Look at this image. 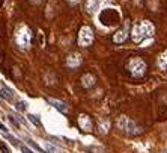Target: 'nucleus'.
Segmentation results:
<instances>
[{"label": "nucleus", "mask_w": 167, "mask_h": 153, "mask_svg": "<svg viewBox=\"0 0 167 153\" xmlns=\"http://www.w3.org/2000/svg\"><path fill=\"white\" fill-rule=\"evenodd\" d=\"M44 149H45V150H47L48 153H57V149H56L53 144H50L48 141H45V142H44Z\"/></svg>", "instance_id": "dca6fc26"}, {"label": "nucleus", "mask_w": 167, "mask_h": 153, "mask_svg": "<svg viewBox=\"0 0 167 153\" xmlns=\"http://www.w3.org/2000/svg\"><path fill=\"white\" fill-rule=\"evenodd\" d=\"M110 126H111V123H110V120H109V118H107V117L101 118L100 121H98V132L102 133V135H105V133H109Z\"/></svg>", "instance_id": "9b49d317"}, {"label": "nucleus", "mask_w": 167, "mask_h": 153, "mask_svg": "<svg viewBox=\"0 0 167 153\" xmlns=\"http://www.w3.org/2000/svg\"><path fill=\"white\" fill-rule=\"evenodd\" d=\"M93 41V32L89 26H81L80 32H78V44L81 47H88Z\"/></svg>", "instance_id": "39448f33"}, {"label": "nucleus", "mask_w": 167, "mask_h": 153, "mask_svg": "<svg viewBox=\"0 0 167 153\" xmlns=\"http://www.w3.org/2000/svg\"><path fill=\"white\" fill-rule=\"evenodd\" d=\"M100 20H101V23L105 24V26H114V24H118L121 21V15H119V12L116 11V9L107 8V9H104V11L101 12Z\"/></svg>", "instance_id": "20e7f679"}, {"label": "nucleus", "mask_w": 167, "mask_h": 153, "mask_svg": "<svg viewBox=\"0 0 167 153\" xmlns=\"http://www.w3.org/2000/svg\"><path fill=\"white\" fill-rule=\"evenodd\" d=\"M81 55L80 53H71V55H68L66 58V65L69 68H77L78 65L81 64Z\"/></svg>", "instance_id": "1a4fd4ad"}, {"label": "nucleus", "mask_w": 167, "mask_h": 153, "mask_svg": "<svg viewBox=\"0 0 167 153\" xmlns=\"http://www.w3.org/2000/svg\"><path fill=\"white\" fill-rule=\"evenodd\" d=\"M20 149H21V152H23V153H33V152H32V150H30V149H27L26 146H21Z\"/></svg>", "instance_id": "aec40b11"}, {"label": "nucleus", "mask_w": 167, "mask_h": 153, "mask_svg": "<svg viewBox=\"0 0 167 153\" xmlns=\"http://www.w3.org/2000/svg\"><path fill=\"white\" fill-rule=\"evenodd\" d=\"M158 65H160V68L167 70V50H164V52L158 56Z\"/></svg>", "instance_id": "2eb2a0df"}, {"label": "nucleus", "mask_w": 167, "mask_h": 153, "mask_svg": "<svg viewBox=\"0 0 167 153\" xmlns=\"http://www.w3.org/2000/svg\"><path fill=\"white\" fill-rule=\"evenodd\" d=\"M95 82H96V77H95L93 74H90V73L84 74V76L81 77V85H83L84 88H90V86H93Z\"/></svg>", "instance_id": "f8f14e48"}, {"label": "nucleus", "mask_w": 167, "mask_h": 153, "mask_svg": "<svg viewBox=\"0 0 167 153\" xmlns=\"http://www.w3.org/2000/svg\"><path fill=\"white\" fill-rule=\"evenodd\" d=\"M126 68H128V71L134 77H143L146 74L148 65H146V62L142 58H131L130 62H128V65H126Z\"/></svg>", "instance_id": "7ed1b4c3"}, {"label": "nucleus", "mask_w": 167, "mask_h": 153, "mask_svg": "<svg viewBox=\"0 0 167 153\" xmlns=\"http://www.w3.org/2000/svg\"><path fill=\"white\" fill-rule=\"evenodd\" d=\"M47 102L50 103V105L53 106V108H56L57 111H60V112H66L68 111V105L65 103V102H62V100H57V99H47Z\"/></svg>", "instance_id": "9d476101"}, {"label": "nucleus", "mask_w": 167, "mask_h": 153, "mask_svg": "<svg viewBox=\"0 0 167 153\" xmlns=\"http://www.w3.org/2000/svg\"><path fill=\"white\" fill-rule=\"evenodd\" d=\"M0 97H2V99H5L6 102H11L12 99H14V93H12L9 88L2 86V88H0Z\"/></svg>", "instance_id": "4468645a"}, {"label": "nucleus", "mask_w": 167, "mask_h": 153, "mask_svg": "<svg viewBox=\"0 0 167 153\" xmlns=\"http://www.w3.org/2000/svg\"><path fill=\"white\" fill-rule=\"evenodd\" d=\"M154 32H155L154 24L148 20H143L140 23L134 24V27L131 29V38H133L134 43H142L145 38L154 35Z\"/></svg>", "instance_id": "f257e3e1"}, {"label": "nucleus", "mask_w": 167, "mask_h": 153, "mask_svg": "<svg viewBox=\"0 0 167 153\" xmlns=\"http://www.w3.org/2000/svg\"><path fill=\"white\" fill-rule=\"evenodd\" d=\"M128 32H130V20H125L123 26L113 35V43H116V44L123 43V41L128 38Z\"/></svg>", "instance_id": "0eeeda50"}, {"label": "nucleus", "mask_w": 167, "mask_h": 153, "mask_svg": "<svg viewBox=\"0 0 167 153\" xmlns=\"http://www.w3.org/2000/svg\"><path fill=\"white\" fill-rule=\"evenodd\" d=\"M29 121H30V123H33L35 126H41V121L36 118V115H32V114H30V115H29Z\"/></svg>", "instance_id": "a211bd4d"}, {"label": "nucleus", "mask_w": 167, "mask_h": 153, "mask_svg": "<svg viewBox=\"0 0 167 153\" xmlns=\"http://www.w3.org/2000/svg\"><path fill=\"white\" fill-rule=\"evenodd\" d=\"M17 109H18V111H26V109H27V105H26V102H24V100H20V102H17Z\"/></svg>", "instance_id": "f3484780"}, {"label": "nucleus", "mask_w": 167, "mask_h": 153, "mask_svg": "<svg viewBox=\"0 0 167 153\" xmlns=\"http://www.w3.org/2000/svg\"><path fill=\"white\" fill-rule=\"evenodd\" d=\"M15 38H17L18 46H21V47H27V46L30 44V39H32V32L29 30L27 26H21V27L17 30Z\"/></svg>", "instance_id": "423d86ee"}, {"label": "nucleus", "mask_w": 167, "mask_h": 153, "mask_svg": "<svg viewBox=\"0 0 167 153\" xmlns=\"http://www.w3.org/2000/svg\"><path fill=\"white\" fill-rule=\"evenodd\" d=\"M98 5H100V0H88L86 2V12L88 14H95L98 9Z\"/></svg>", "instance_id": "ddd939ff"}, {"label": "nucleus", "mask_w": 167, "mask_h": 153, "mask_svg": "<svg viewBox=\"0 0 167 153\" xmlns=\"http://www.w3.org/2000/svg\"><path fill=\"white\" fill-rule=\"evenodd\" d=\"M0 150L3 153H11V150H9V147L5 144V142H0Z\"/></svg>", "instance_id": "6ab92c4d"}, {"label": "nucleus", "mask_w": 167, "mask_h": 153, "mask_svg": "<svg viewBox=\"0 0 167 153\" xmlns=\"http://www.w3.org/2000/svg\"><path fill=\"white\" fill-rule=\"evenodd\" d=\"M116 126H118V129L121 130V132L130 135V137H137V135H142L143 133V128L140 124H137L130 117H126V115H121V117L118 118Z\"/></svg>", "instance_id": "f03ea898"}, {"label": "nucleus", "mask_w": 167, "mask_h": 153, "mask_svg": "<svg viewBox=\"0 0 167 153\" xmlns=\"http://www.w3.org/2000/svg\"><path fill=\"white\" fill-rule=\"evenodd\" d=\"M5 3V0H0V8H2V5Z\"/></svg>", "instance_id": "4be33fe9"}, {"label": "nucleus", "mask_w": 167, "mask_h": 153, "mask_svg": "<svg viewBox=\"0 0 167 153\" xmlns=\"http://www.w3.org/2000/svg\"><path fill=\"white\" fill-rule=\"evenodd\" d=\"M78 126L83 132H92L93 129V120L88 114H80L78 115Z\"/></svg>", "instance_id": "6e6552de"}, {"label": "nucleus", "mask_w": 167, "mask_h": 153, "mask_svg": "<svg viewBox=\"0 0 167 153\" xmlns=\"http://www.w3.org/2000/svg\"><path fill=\"white\" fill-rule=\"evenodd\" d=\"M68 2H69L71 5H77V3L80 2V0H68Z\"/></svg>", "instance_id": "412c9836"}]
</instances>
